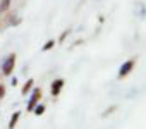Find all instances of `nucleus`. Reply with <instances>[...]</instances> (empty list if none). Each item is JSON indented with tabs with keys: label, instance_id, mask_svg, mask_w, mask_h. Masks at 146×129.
I'll list each match as a JSON object with an SVG mask.
<instances>
[{
	"label": "nucleus",
	"instance_id": "obj_7",
	"mask_svg": "<svg viewBox=\"0 0 146 129\" xmlns=\"http://www.w3.org/2000/svg\"><path fill=\"white\" fill-rule=\"evenodd\" d=\"M9 4H11V0H2V4H0V12H4V11H7Z\"/></svg>",
	"mask_w": 146,
	"mask_h": 129
},
{
	"label": "nucleus",
	"instance_id": "obj_1",
	"mask_svg": "<svg viewBox=\"0 0 146 129\" xmlns=\"http://www.w3.org/2000/svg\"><path fill=\"white\" fill-rule=\"evenodd\" d=\"M14 66H16V55H14V53H11V55L5 59L4 66H2V72H4L5 76L12 74V69H14Z\"/></svg>",
	"mask_w": 146,
	"mask_h": 129
},
{
	"label": "nucleus",
	"instance_id": "obj_6",
	"mask_svg": "<svg viewBox=\"0 0 146 129\" xmlns=\"http://www.w3.org/2000/svg\"><path fill=\"white\" fill-rule=\"evenodd\" d=\"M33 83H35V81H33V79H29V81H28V83H26V84L23 86V95H26V93H28V91L31 90V86H33Z\"/></svg>",
	"mask_w": 146,
	"mask_h": 129
},
{
	"label": "nucleus",
	"instance_id": "obj_10",
	"mask_svg": "<svg viewBox=\"0 0 146 129\" xmlns=\"http://www.w3.org/2000/svg\"><path fill=\"white\" fill-rule=\"evenodd\" d=\"M4 93H5V88H4L2 84H0V98H2V96H4Z\"/></svg>",
	"mask_w": 146,
	"mask_h": 129
},
{
	"label": "nucleus",
	"instance_id": "obj_5",
	"mask_svg": "<svg viewBox=\"0 0 146 129\" xmlns=\"http://www.w3.org/2000/svg\"><path fill=\"white\" fill-rule=\"evenodd\" d=\"M19 115H21V114H19V112H16V114L11 117V122H9V129H14V127H16V122L19 120Z\"/></svg>",
	"mask_w": 146,
	"mask_h": 129
},
{
	"label": "nucleus",
	"instance_id": "obj_3",
	"mask_svg": "<svg viewBox=\"0 0 146 129\" xmlns=\"http://www.w3.org/2000/svg\"><path fill=\"white\" fill-rule=\"evenodd\" d=\"M41 98V90L40 88H35V91H33V95H31V100H29V103H28V110H35V105H36V102Z\"/></svg>",
	"mask_w": 146,
	"mask_h": 129
},
{
	"label": "nucleus",
	"instance_id": "obj_9",
	"mask_svg": "<svg viewBox=\"0 0 146 129\" xmlns=\"http://www.w3.org/2000/svg\"><path fill=\"white\" fill-rule=\"evenodd\" d=\"M52 47H53V40H50V41H48V43H46V45L43 47V50H50Z\"/></svg>",
	"mask_w": 146,
	"mask_h": 129
},
{
	"label": "nucleus",
	"instance_id": "obj_8",
	"mask_svg": "<svg viewBox=\"0 0 146 129\" xmlns=\"http://www.w3.org/2000/svg\"><path fill=\"white\" fill-rule=\"evenodd\" d=\"M33 112H35V114H36V115H41V114H43V112H45V107H43V105H38V107H36V108H35V110H33Z\"/></svg>",
	"mask_w": 146,
	"mask_h": 129
},
{
	"label": "nucleus",
	"instance_id": "obj_2",
	"mask_svg": "<svg viewBox=\"0 0 146 129\" xmlns=\"http://www.w3.org/2000/svg\"><path fill=\"white\" fill-rule=\"evenodd\" d=\"M132 67H134V60L131 59V60H127L125 64H122L120 66V71H119V76L120 78H124V76H127L131 71H132Z\"/></svg>",
	"mask_w": 146,
	"mask_h": 129
},
{
	"label": "nucleus",
	"instance_id": "obj_4",
	"mask_svg": "<svg viewBox=\"0 0 146 129\" xmlns=\"http://www.w3.org/2000/svg\"><path fill=\"white\" fill-rule=\"evenodd\" d=\"M64 79H57V81H53V84H52V95L53 96H57L58 93H60V90H62V86H64Z\"/></svg>",
	"mask_w": 146,
	"mask_h": 129
}]
</instances>
